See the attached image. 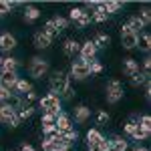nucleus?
<instances>
[{"instance_id": "obj_40", "label": "nucleus", "mask_w": 151, "mask_h": 151, "mask_svg": "<svg viewBox=\"0 0 151 151\" xmlns=\"http://www.w3.org/2000/svg\"><path fill=\"white\" fill-rule=\"evenodd\" d=\"M10 95H12V91H8L6 87H2V85H0V105L8 103V99H10Z\"/></svg>"}, {"instance_id": "obj_31", "label": "nucleus", "mask_w": 151, "mask_h": 151, "mask_svg": "<svg viewBox=\"0 0 151 151\" xmlns=\"http://www.w3.org/2000/svg\"><path fill=\"white\" fill-rule=\"evenodd\" d=\"M137 18H139L141 22L145 24V28H147V26L151 24V10H149V6H143V8H141V12L137 14Z\"/></svg>"}, {"instance_id": "obj_4", "label": "nucleus", "mask_w": 151, "mask_h": 151, "mask_svg": "<svg viewBox=\"0 0 151 151\" xmlns=\"http://www.w3.org/2000/svg\"><path fill=\"white\" fill-rule=\"evenodd\" d=\"M38 107L42 109V113H50V115H58L60 109H63V101L58 95H52V93H47L38 99Z\"/></svg>"}, {"instance_id": "obj_38", "label": "nucleus", "mask_w": 151, "mask_h": 151, "mask_svg": "<svg viewBox=\"0 0 151 151\" xmlns=\"http://www.w3.org/2000/svg\"><path fill=\"white\" fill-rule=\"evenodd\" d=\"M89 69H91V75H101L103 73V63L95 58L93 63H89Z\"/></svg>"}, {"instance_id": "obj_30", "label": "nucleus", "mask_w": 151, "mask_h": 151, "mask_svg": "<svg viewBox=\"0 0 151 151\" xmlns=\"http://www.w3.org/2000/svg\"><path fill=\"white\" fill-rule=\"evenodd\" d=\"M127 24H129V28H131V32H135V35H139L141 30L145 28V24L137 18V14H135V16H131V18L127 20Z\"/></svg>"}, {"instance_id": "obj_5", "label": "nucleus", "mask_w": 151, "mask_h": 151, "mask_svg": "<svg viewBox=\"0 0 151 151\" xmlns=\"http://www.w3.org/2000/svg\"><path fill=\"white\" fill-rule=\"evenodd\" d=\"M87 77H91L89 63H85V60H81V58H75V60L70 63L69 79H73V81H85Z\"/></svg>"}, {"instance_id": "obj_50", "label": "nucleus", "mask_w": 151, "mask_h": 151, "mask_svg": "<svg viewBox=\"0 0 151 151\" xmlns=\"http://www.w3.org/2000/svg\"><path fill=\"white\" fill-rule=\"evenodd\" d=\"M0 67H2V57H0Z\"/></svg>"}, {"instance_id": "obj_47", "label": "nucleus", "mask_w": 151, "mask_h": 151, "mask_svg": "<svg viewBox=\"0 0 151 151\" xmlns=\"http://www.w3.org/2000/svg\"><path fill=\"white\" fill-rule=\"evenodd\" d=\"M89 151H101L99 147H89Z\"/></svg>"}, {"instance_id": "obj_41", "label": "nucleus", "mask_w": 151, "mask_h": 151, "mask_svg": "<svg viewBox=\"0 0 151 151\" xmlns=\"http://www.w3.org/2000/svg\"><path fill=\"white\" fill-rule=\"evenodd\" d=\"M97 147H99L101 151H111V149H113V147H111V139H109V137H103V139L99 141V145H97Z\"/></svg>"}, {"instance_id": "obj_2", "label": "nucleus", "mask_w": 151, "mask_h": 151, "mask_svg": "<svg viewBox=\"0 0 151 151\" xmlns=\"http://www.w3.org/2000/svg\"><path fill=\"white\" fill-rule=\"evenodd\" d=\"M69 75L65 73V70H52L50 73V77H48V93H52V95H57L60 97V93L69 87Z\"/></svg>"}, {"instance_id": "obj_44", "label": "nucleus", "mask_w": 151, "mask_h": 151, "mask_svg": "<svg viewBox=\"0 0 151 151\" xmlns=\"http://www.w3.org/2000/svg\"><path fill=\"white\" fill-rule=\"evenodd\" d=\"M149 69H151V58L145 57V58H143V73H145V75H149Z\"/></svg>"}, {"instance_id": "obj_32", "label": "nucleus", "mask_w": 151, "mask_h": 151, "mask_svg": "<svg viewBox=\"0 0 151 151\" xmlns=\"http://www.w3.org/2000/svg\"><path fill=\"white\" fill-rule=\"evenodd\" d=\"M75 95H77V91H75L73 83H69V87L60 93V101H73V99H75Z\"/></svg>"}, {"instance_id": "obj_18", "label": "nucleus", "mask_w": 151, "mask_h": 151, "mask_svg": "<svg viewBox=\"0 0 151 151\" xmlns=\"http://www.w3.org/2000/svg\"><path fill=\"white\" fill-rule=\"evenodd\" d=\"M40 8H36V6H32V4H24V22H36L38 18H40Z\"/></svg>"}, {"instance_id": "obj_42", "label": "nucleus", "mask_w": 151, "mask_h": 151, "mask_svg": "<svg viewBox=\"0 0 151 151\" xmlns=\"http://www.w3.org/2000/svg\"><path fill=\"white\" fill-rule=\"evenodd\" d=\"M139 127H143V129H147V131H151V117H149V115H141V119H139Z\"/></svg>"}, {"instance_id": "obj_24", "label": "nucleus", "mask_w": 151, "mask_h": 151, "mask_svg": "<svg viewBox=\"0 0 151 151\" xmlns=\"http://www.w3.org/2000/svg\"><path fill=\"white\" fill-rule=\"evenodd\" d=\"M111 139V147L113 151H125L129 147V141L123 137V135H113V137H109Z\"/></svg>"}, {"instance_id": "obj_7", "label": "nucleus", "mask_w": 151, "mask_h": 151, "mask_svg": "<svg viewBox=\"0 0 151 151\" xmlns=\"http://www.w3.org/2000/svg\"><path fill=\"white\" fill-rule=\"evenodd\" d=\"M97 47L93 45V40L89 38V40H85L81 45V50H79V58L81 60H85V63H93L95 58H97Z\"/></svg>"}, {"instance_id": "obj_37", "label": "nucleus", "mask_w": 151, "mask_h": 151, "mask_svg": "<svg viewBox=\"0 0 151 151\" xmlns=\"http://www.w3.org/2000/svg\"><path fill=\"white\" fill-rule=\"evenodd\" d=\"M109 121H111V115H109L105 109H101V111L97 113V125H101V127H103V125H107Z\"/></svg>"}, {"instance_id": "obj_6", "label": "nucleus", "mask_w": 151, "mask_h": 151, "mask_svg": "<svg viewBox=\"0 0 151 151\" xmlns=\"http://www.w3.org/2000/svg\"><path fill=\"white\" fill-rule=\"evenodd\" d=\"M0 123H4L8 129H16L20 125V119L16 117V111L12 109L10 105H0Z\"/></svg>"}, {"instance_id": "obj_20", "label": "nucleus", "mask_w": 151, "mask_h": 151, "mask_svg": "<svg viewBox=\"0 0 151 151\" xmlns=\"http://www.w3.org/2000/svg\"><path fill=\"white\" fill-rule=\"evenodd\" d=\"M18 65H20V60L16 57H6V58H2L0 70H2V73H16V70H18Z\"/></svg>"}, {"instance_id": "obj_28", "label": "nucleus", "mask_w": 151, "mask_h": 151, "mask_svg": "<svg viewBox=\"0 0 151 151\" xmlns=\"http://www.w3.org/2000/svg\"><path fill=\"white\" fill-rule=\"evenodd\" d=\"M137 48H141L145 55L151 50V36L149 32H143V35H139V40H137Z\"/></svg>"}, {"instance_id": "obj_19", "label": "nucleus", "mask_w": 151, "mask_h": 151, "mask_svg": "<svg viewBox=\"0 0 151 151\" xmlns=\"http://www.w3.org/2000/svg\"><path fill=\"white\" fill-rule=\"evenodd\" d=\"M16 81H18V73H0V85L6 87L8 91L14 89Z\"/></svg>"}, {"instance_id": "obj_16", "label": "nucleus", "mask_w": 151, "mask_h": 151, "mask_svg": "<svg viewBox=\"0 0 151 151\" xmlns=\"http://www.w3.org/2000/svg\"><path fill=\"white\" fill-rule=\"evenodd\" d=\"M32 89H35V87H32V83L28 81V79H22V77H18V81H16V85H14L12 93L24 97V95L28 93V91H32Z\"/></svg>"}, {"instance_id": "obj_49", "label": "nucleus", "mask_w": 151, "mask_h": 151, "mask_svg": "<svg viewBox=\"0 0 151 151\" xmlns=\"http://www.w3.org/2000/svg\"><path fill=\"white\" fill-rule=\"evenodd\" d=\"M125 151H133V147H127V149H125Z\"/></svg>"}, {"instance_id": "obj_13", "label": "nucleus", "mask_w": 151, "mask_h": 151, "mask_svg": "<svg viewBox=\"0 0 151 151\" xmlns=\"http://www.w3.org/2000/svg\"><path fill=\"white\" fill-rule=\"evenodd\" d=\"M32 45H35V48H38V50H45V48H48L52 45V40H50L42 30H36L35 36H32Z\"/></svg>"}, {"instance_id": "obj_14", "label": "nucleus", "mask_w": 151, "mask_h": 151, "mask_svg": "<svg viewBox=\"0 0 151 151\" xmlns=\"http://www.w3.org/2000/svg\"><path fill=\"white\" fill-rule=\"evenodd\" d=\"M109 20V14H107V10H105L103 2L99 0V4H97V8H95L93 12H91V22H97V24H103Z\"/></svg>"}, {"instance_id": "obj_34", "label": "nucleus", "mask_w": 151, "mask_h": 151, "mask_svg": "<svg viewBox=\"0 0 151 151\" xmlns=\"http://www.w3.org/2000/svg\"><path fill=\"white\" fill-rule=\"evenodd\" d=\"M42 32L50 38V40H55V38H58V32H57V28L52 26V22L50 20H47V24H45V28H42Z\"/></svg>"}, {"instance_id": "obj_23", "label": "nucleus", "mask_w": 151, "mask_h": 151, "mask_svg": "<svg viewBox=\"0 0 151 151\" xmlns=\"http://www.w3.org/2000/svg\"><path fill=\"white\" fill-rule=\"evenodd\" d=\"M103 137L105 135L99 129H89V131H87V147H97L99 141L103 139Z\"/></svg>"}, {"instance_id": "obj_15", "label": "nucleus", "mask_w": 151, "mask_h": 151, "mask_svg": "<svg viewBox=\"0 0 151 151\" xmlns=\"http://www.w3.org/2000/svg\"><path fill=\"white\" fill-rule=\"evenodd\" d=\"M121 70H123V75H125V77H131V75H135V73L139 70V63H137V60H135L133 57L123 58V65H121Z\"/></svg>"}, {"instance_id": "obj_3", "label": "nucleus", "mask_w": 151, "mask_h": 151, "mask_svg": "<svg viewBox=\"0 0 151 151\" xmlns=\"http://www.w3.org/2000/svg\"><path fill=\"white\" fill-rule=\"evenodd\" d=\"M48 70H50V65H48L47 58L32 57L30 60H28V75H30L32 79H36V81H40L42 77H47Z\"/></svg>"}, {"instance_id": "obj_1", "label": "nucleus", "mask_w": 151, "mask_h": 151, "mask_svg": "<svg viewBox=\"0 0 151 151\" xmlns=\"http://www.w3.org/2000/svg\"><path fill=\"white\" fill-rule=\"evenodd\" d=\"M125 97V89H123V83L119 79H109L105 85V99L109 105H117L121 99Z\"/></svg>"}, {"instance_id": "obj_9", "label": "nucleus", "mask_w": 151, "mask_h": 151, "mask_svg": "<svg viewBox=\"0 0 151 151\" xmlns=\"http://www.w3.org/2000/svg\"><path fill=\"white\" fill-rule=\"evenodd\" d=\"M16 47H18V40H16V36L12 32H2L0 35V50L2 52H10Z\"/></svg>"}, {"instance_id": "obj_27", "label": "nucleus", "mask_w": 151, "mask_h": 151, "mask_svg": "<svg viewBox=\"0 0 151 151\" xmlns=\"http://www.w3.org/2000/svg\"><path fill=\"white\" fill-rule=\"evenodd\" d=\"M149 135H151V131L139 127V123H137V125L133 127V133H131L129 137H131V139H135V141H145V139H149Z\"/></svg>"}, {"instance_id": "obj_21", "label": "nucleus", "mask_w": 151, "mask_h": 151, "mask_svg": "<svg viewBox=\"0 0 151 151\" xmlns=\"http://www.w3.org/2000/svg\"><path fill=\"white\" fill-rule=\"evenodd\" d=\"M93 45L97 47V50H107V48L111 47V36L107 35V32H99L93 38Z\"/></svg>"}, {"instance_id": "obj_25", "label": "nucleus", "mask_w": 151, "mask_h": 151, "mask_svg": "<svg viewBox=\"0 0 151 151\" xmlns=\"http://www.w3.org/2000/svg\"><path fill=\"white\" fill-rule=\"evenodd\" d=\"M103 6H105V10H107L109 16L111 14H119V12L123 10V2H119V0H105Z\"/></svg>"}, {"instance_id": "obj_33", "label": "nucleus", "mask_w": 151, "mask_h": 151, "mask_svg": "<svg viewBox=\"0 0 151 151\" xmlns=\"http://www.w3.org/2000/svg\"><path fill=\"white\" fill-rule=\"evenodd\" d=\"M75 24H77V26H79L81 30H83V28H87V26L91 24V12H89V10H85V12L81 14V18H79V20H77Z\"/></svg>"}, {"instance_id": "obj_10", "label": "nucleus", "mask_w": 151, "mask_h": 151, "mask_svg": "<svg viewBox=\"0 0 151 151\" xmlns=\"http://www.w3.org/2000/svg\"><path fill=\"white\" fill-rule=\"evenodd\" d=\"M79 50H81V42H79L77 38H67V40H65V45H63L65 57H69V58L79 57Z\"/></svg>"}, {"instance_id": "obj_36", "label": "nucleus", "mask_w": 151, "mask_h": 151, "mask_svg": "<svg viewBox=\"0 0 151 151\" xmlns=\"http://www.w3.org/2000/svg\"><path fill=\"white\" fill-rule=\"evenodd\" d=\"M85 12V8H79V6H75V8H70V12H69V22H77L79 18H81V14Z\"/></svg>"}, {"instance_id": "obj_51", "label": "nucleus", "mask_w": 151, "mask_h": 151, "mask_svg": "<svg viewBox=\"0 0 151 151\" xmlns=\"http://www.w3.org/2000/svg\"><path fill=\"white\" fill-rule=\"evenodd\" d=\"M111 151H113V149H111Z\"/></svg>"}, {"instance_id": "obj_43", "label": "nucleus", "mask_w": 151, "mask_h": 151, "mask_svg": "<svg viewBox=\"0 0 151 151\" xmlns=\"http://www.w3.org/2000/svg\"><path fill=\"white\" fill-rule=\"evenodd\" d=\"M10 12H12L10 4H8V2H4V0H0V16H8Z\"/></svg>"}, {"instance_id": "obj_17", "label": "nucleus", "mask_w": 151, "mask_h": 151, "mask_svg": "<svg viewBox=\"0 0 151 151\" xmlns=\"http://www.w3.org/2000/svg\"><path fill=\"white\" fill-rule=\"evenodd\" d=\"M137 40H139V35H135V32L121 35V47L125 50H135L137 48Z\"/></svg>"}, {"instance_id": "obj_45", "label": "nucleus", "mask_w": 151, "mask_h": 151, "mask_svg": "<svg viewBox=\"0 0 151 151\" xmlns=\"http://www.w3.org/2000/svg\"><path fill=\"white\" fill-rule=\"evenodd\" d=\"M20 151H36V149L30 145V143H22V145H20Z\"/></svg>"}, {"instance_id": "obj_29", "label": "nucleus", "mask_w": 151, "mask_h": 151, "mask_svg": "<svg viewBox=\"0 0 151 151\" xmlns=\"http://www.w3.org/2000/svg\"><path fill=\"white\" fill-rule=\"evenodd\" d=\"M50 22H52V26L57 28L58 35H60L63 30H67V28H69V24H70L69 20L65 18V16H55V18H50Z\"/></svg>"}, {"instance_id": "obj_26", "label": "nucleus", "mask_w": 151, "mask_h": 151, "mask_svg": "<svg viewBox=\"0 0 151 151\" xmlns=\"http://www.w3.org/2000/svg\"><path fill=\"white\" fill-rule=\"evenodd\" d=\"M35 111H36V107H32V105H22V107L16 111V117H18L20 123H22V121H26V119H30V117L35 115Z\"/></svg>"}, {"instance_id": "obj_12", "label": "nucleus", "mask_w": 151, "mask_h": 151, "mask_svg": "<svg viewBox=\"0 0 151 151\" xmlns=\"http://www.w3.org/2000/svg\"><path fill=\"white\" fill-rule=\"evenodd\" d=\"M73 117H75L77 123H87L89 117H91V107H87V105H77V107L73 109Z\"/></svg>"}, {"instance_id": "obj_39", "label": "nucleus", "mask_w": 151, "mask_h": 151, "mask_svg": "<svg viewBox=\"0 0 151 151\" xmlns=\"http://www.w3.org/2000/svg\"><path fill=\"white\" fill-rule=\"evenodd\" d=\"M40 151H58V145H57V143H52V141L42 139V141H40Z\"/></svg>"}, {"instance_id": "obj_48", "label": "nucleus", "mask_w": 151, "mask_h": 151, "mask_svg": "<svg viewBox=\"0 0 151 151\" xmlns=\"http://www.w3.org/2000/svg\"><path fill=\"white\" fill-rule=\"evenodd\" d=\"M58 151H73V149H67V147H58Z\"/></svg>"}, {"instance_id": "obj_8", "label": "nucleus", "mask_w": 151, "mask_h": 151, "mask_svg": "<svg viewBox=\"0 0 151 151\" xmlns=\"http://www.w3.org/2000/svg\"><path fill=\"white\" fill-rule=\"evenodd\" d=\"M79 141V131L77 129H69V131H65V133H60V139H58V147H67L70 149L75 143Z\"/></svg>"}, {"instance_id": "obj_22", "label": "nucleus", "mask_w": 151, "mask_h": 151, "mask_svg": "<svg viewBox=\"0 0 151 151\" xmlns=\"http://www.w3.org/2000/svg\"><path fill=\"white\" fill-rule=\"evenodd\" d=\"M147 81H149V75H145L143 70H137L135 75H131V77H129V83H131V87H135V89L143 87V85H145Z\"/></svg>"}, {"instance_id": "obj_35", "label": "nucleus", "mask_w": 151, "mask_h": 151, "mask_svg": "<svg viewBox=\"0 0 151 151\" xmlns=\"http://www.w3.org/2000/svg\"><path fill=\"white\" fill-rule=\"evenodd\" d=\"M55 121H57V115H50V113H42L40 117V125L45 127H55Z\"/></svg>"}, {"instance_id": "obj_46", "label": "nucleus", "mask_w": 151, "mask_h": 151, "mask_svg": "<svg viewBox=\"0 0 151 151\" xmlns=\"http://www.w3.org/2000/svg\"><path fill=\"white\" fill-rule=\"evenodd\" d=\"M133 151H149L147 147H141V145H137V147H133Z\"/></svg>"}, {"instance_id": "obj_11", "label": "nucleus", "mask_w": 151, "mask_h": 151, "mask_svg": "<svg viewBox=\"0 0 151 151\" xmlns=\"http://www.w3.org/2000/svg\"><path fill=\"white\" fill-rule=\"evenodd\" d=\"M55 129H57L58 133H65V131L73 129V119H70V115H67V113L60 111L57 115V121H55Z\"/></svg>"}]
</instances>
